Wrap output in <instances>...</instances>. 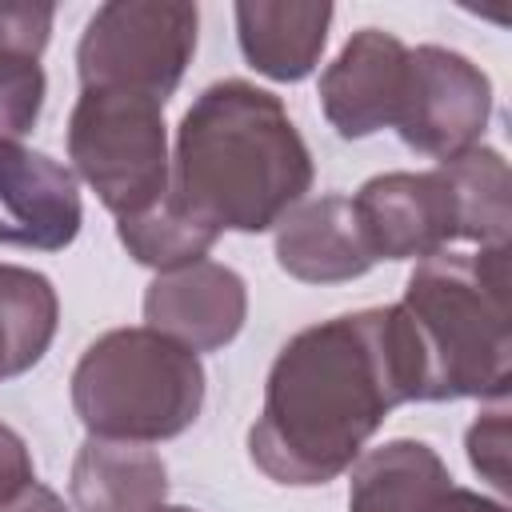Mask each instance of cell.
Here are the masks:
<instances>
[{
    "mask_svg": "<svg viewBox=\"0 0 512 512\" xmlns=\"http://www.w3.org/2000/svg\"><path fill=\"white\" fill-rule=\"evenodd\" d=\"M332 4H236L240 48L248 64L272 80H300L316 68L328 40Z\"/></svg>",
    "mask_w": 512,
    "mask_h": 512,
    "instance_id": "15",
    "label": "cell"
},
{
    "mask_svg": "<svg viewBox=\"0 0 512 512\" xmlns=\"http://www.w3.org/2000/svg\"><path fill=\"white\" fill-rule=\"evenodd\" d=\"M76 176L16 140H0V244L56 252L80 232Z\"/></svg>",
    "mask_w": 512,
    "mask_h": 512,
    "instance_id": "9",
    "label": "cell"
},
{
    "mask_svg": "<svg viewBox=\"0 0 512 512\" xmlns=\"http://www.w3.org/2000/svg\"><path fill=\"white\" fill-rule=\"evenodd\" d=\"M160 108L164 104L152 96L116 88H84L72 108L68 156L120 220L148 212L168 192Z\"/></svg>",
    "mask_w": 512,
    "mask_h": 512,
    "instance_id": "5",
    "label": "cell"
},
{
    "mask_svg": "<svg viewBox=\"0 0 512 512\" xmlns=\"http://www.w3.org/2000/svg\"><path fill=\"white\" fill-rule=\"evenodd\" d=\"M44 104V72L32 56L0 52V140H16L36 124Z\"/></svg>",
    "mask_w": 512,
    "mask_h": 512,
    "instance_id": "19",
    "label": "cell"
},
{
    "mask_svg": "<svg viewBox=\"0 0 512 512\" xmlns=\"http://www.w3.org/2000/svg\"><path fill=\"white\" fill-rule=\"evenodd\" d=\"M352 512H508L456 488L440 456L420 440H392L360 460L348 492Z\"/></svg>",
    "mask_w": 512,
    "mask_h": 512,
    "instance_id": "11",
    "label": "cell"
},
{
    "mask_svg": "<svg viewBox=\"0 0 512 512\" xmlns=\"http://www.w3.org/2000/svg\"><path fill=\"white\" fill-rule=\"evenodd\" d=\"M276 260L288 276L308 284L352 280L376 264L348 196H320L288 212L280 220Z\"/></svg>",
    "mask_w": 512,
    "mask_h": 512,
    "instance_id": "13",
    "label": "cell"
},
{
    "mask_svg": "<svg viewBox=\"0 0 512 512\" xmlns=\"http://www.w3.org/2000/svg\"><path fill=\"white\" fill-rule=\"evenodd\" d=\"M164 488V460L144 444L92 436L72 468V500L80 512H156Z\"/></svg>",
    "mask_w": 512,
    "mask_h": 512,
    "instance_id": "14",
    "label": "cell"
},
{
    "mask_svg": "<svg viewBox=\"0 0 512 512\" xmlns=\"http://www.w3.org/2000/svg\"><path fill=\"white\" fill-rule=\"evenodd\" d=\"M0 512H64V504L56 500V492H48L44 484L32 480V484H28L20 496H12Z\"/></svg>",
    "mask_w": 512,
    "mask_h": 512,
    "instance_id": "23",
    "label": "cell"
},
{
    "mask_svg": "<svg viewBox=\"0 0 512 512\" xmlns=\"http://www.w3.org/2000/svg\"><path fill=\"white\" fill-rule=\"evenodd\" d=\"M52 4H0V52L40 60L52 32Z\"/></svg>",
    "mask_w": 512,
    "mask_h": 512,
    "instance_id": "21",
    "label": "cell"
},
{
    "mask_svg": "<svg viewBox=\"0 0 512 512\" xmlns=\"http://www.w3.org/2000/svg\"><path fill=\"white\" fill-rule=\"evenodd\" d=\"M352 212L372 260H428L448 240H460L456 192L440 168L372 176L352 196Z\"/></svg>",
    "mask_w": 512,
    "mask_h": 512,
    "instance_id": "8",
    "label": "cell"
},
{
    "mask_svg": "<svg viewBox=\"0 0 512 512\" xmlns=\"http://www.w3.org/2000/svg\"><path fill=\"white\" fill-rule=\"evenodd\" d=\"M404 400H420L404 308L336 316L280 348L248 452L276 484H328Z\"/></svg>",
    "mask_w": 512,
    "mask_h": 512,
    "instance_id": "1",
    "label": "cell"
},
{
    "mask_svg": "<svg viewBox=\"0 0 512 512\" xmlns=\"http://www.w3.org/2000/svg\"><path fill=\"white\" fill-rule=\"evenodd\" d=\"M156 512H192V508H164V504H160Z\"/></svg>",
    "mask_w": 512,
    "mask_h": 512,
    "instance_id": "24",
    "label": "cell"
},
{
    "mask_svg": "<svg viewBox=\"0 0 512 512\" xmlns=\"http://www.w3.org/2000/svg\"><path fill=\"white\" fill-rule=\"evenodd\" d=\"M120 244L128 248L132 260L140 264H152L160 272H176V268H188L196 260H204V252L216 244V232L204 228L200 220H192L184 208H176L164 192L160 204H152L148 212L140 216H128L120 220Z\"/></svg>",
    "mask_w": 512,
    "mask_h": 512,
    "instance_id": "18",
    "label": "cell"
},
{
    "mask_svg": "<svg viewBox=\"0 0 512 512\" xmlns=\"http://www.w3.org/2000/svg\"><path fill=\"white\" fill-rule=\"evenodd\" d=\"M56 292L48 276L0 264V380L28 372L56 336Z\"/></svg>",
    "mask_w": 512,
    "mask_h": 512,
    "instance_id": "16",
    "label": "cell"
},
{
    "mask_svg": "<svg viewBox=\"0 0 512 512\" xmlns=\"http://www.w3.org/2000/svg\"><path fill=\"white\" fill-rule=\"evenodd\" d=\"M400 308L420 356V400L504 396L512 352L508 244L420 260Z\"/></svg>",
    "mask_w": 512,
    "mask_h": 512,
    "instance_id": "3",
    "label": "cell"
},
{
    "mask_svg": "<svg viewBox=\"0 0 512 512\" xmlns=\"http://www.w3.org/2000/svg\"><path fill=\"white\" fill-rule=\"evenodd\" d=\"M308 184L312 156L272 92L220 80L184 112L168 200L216 236L272 228Z\"/></svg>",
    "mask_w": 512,
    "mask_h": 512,
    "instance_id": "2",
    "label": "cell"
},
{
    "mask_svg": "<svg viewBox=\"0 0 512 512\" xmlns=\"http://www.w3.org/2000/svg\"><path fill=\"white\" fill-rule=\"evenodd\" d=\"M72 404L100 440H168L200 416L204 368L192 348L156 328H116L76 364Z\"/></svg>",
    "mask_w": 512,
    "mask_h": 512,
    "instance_id": "4",
    "label": "cell"
},
{
    "mask_svg": "<svg viewBox=\"0 0 512 512\" xmlns=\"http://www.w3.org/2000/svg\"><path fill=\"white\" fill-rule=\"evenodd\" d=\"M468 460L484 480H492V488L508 492V412L504 408H492L472 424Z\"/></svg>",
    "mask_w": 512,
    "mask_h": 512,
    "instance_id": "20",
    "label": "cell"
},
{
    "mask_svg": "<svg viewBox=\"0 0 512 512\" xmlns=\"http://www.w3.org/2000/svg\"><path fill=\"white\" fill-rule=\"evenodd\" d=\"M144 320L192 352L224 348L244 324V280L208 260L164 272L148 284Z\"/></svg>",
    "mask_w": 512,
    "mask_h": 512,
    "instance_id": "12",
    "label": "cell"
},
{
    "mask_svg": "<svg viewBox=\"0 0 512 512\" xmlns=\"http://www.w3.org/2000/svg\"><path fill=\"white\" fill-rule=\"evenodd\" d=\"M28 484H32L28 448H24V440H20L8 424H0V508H4L12 496H20Z\"/></svg>",
    "mask_w": 512,
    "mask_h": 512,
    "instance_id": "22",
    "label": "cell"
},
{
    "mask_svg": "<svg viewBox=\"0 0 512 512\" xmlns=\"http://www.w3.org/2000/svg\"><path fill=\"white\" fill-rule=\"evenodd\" d=\"M488 108V76L468 56L436 44L408 52L404 100L396 116V132L408 148L448 160L476 144V136L488 124Z\"/></svg>",
    "mask_w": 512,
    "mask_h": 512,
    "instance_id": "7",
    "label": "cell"
},
{
    "mask_svg": "<svg viewBox=\"0 0 512 512\" xmlns=\"http://www.w3.org/2000/svg\"><path fill=\"white\" fill-rule=\"evenodd\" d=\"M196 4L112 0L80 36V84L168 100L196 52Z\"/></svg>",
    "mask_w": 512,
    "mask_h": 512,
    "instance_id": "6",
    "label": "cell"
},
{
    "mask_svg": "<svg viewBox=\"0 0 512 512\" xmlns=\"http://www.w3.org/2000/svg\"><path fill=\"white\" fill-rule=\"evenodd\" d=\"M408 76V48L380 28H360L320 76V104L340 136L396 128Z\"/></svg>",
    "mask_w": 512,
    "mask_h": 512,
    "instance_id": "10",
    "label": "cell"
},
{
    "mask_svg": "<svg viewBox=\"0 0 512 512\" xmlns=\"http://www.w3.org/2000/svg\"><path fill=\"white\" fill-rule=\"evenodd\" d=\"M460 208V240H476L480 248L508 244V164L492 148H464L440 160Z\"/></svg>",
    "mask_w": 512,
    "mask_h": 512,
    "instance_id": "17",
    "label": "cell"
}]
</instances>
